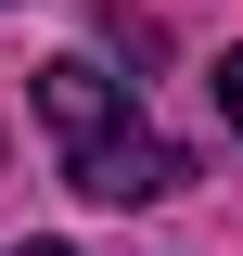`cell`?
<instances>
[{
    "label": "cell",
    "mask_w": 243,
    "mask_h": 256,
    "mask_svg": "<svg viewBox=\"0 0 243 256\" xmlns=\"http://www.w3.org/2000/svg\"><path fill=\"white\" fill-rule=\"evenodd\" d=\"M13 256H64V244H13Z\"/></svg>",
    "instance_id": "4"
},
{
    "label": "cell",
    "mask_w": 243,
    "mask_h": 256,
    "mask_svg": "<svg viewBox=\"0 0 243 256\" xmlns=\"http://www.w3.org/2000/svg\"><path fill=\"white\" fill-rule=\"evenodd\" d=\"M205 90H218V116H230V141H243V52H218V77H205Z\"/></svg>",
    "instance_id": "3"
},
{
    "label": "cell",
    "mask_w": 243,
    "mask_h": 256,
    "mask_svg": "<svg viewBox=\"0 0 243 256\" xmlns=\"http://www.w3.org/2000/svg\"><path fill=\"white\" fill-rule=\"evenodd\" d=\"M64 180L90 192V205H166L192 166H180V141H154L141 116H116L102 141H64Z\"/></svg>",
    "instance_id": "1"
},
{
    "label": "cell",
    "mask_w": 243,
    "mask_h": 256,
    "mask_svg": "<svg viewBox=\"0 0 243 256\" xmlns=\"http://www.w3.org/2000/svg\"><path fill=\"white\" fill-rule=\"evenodd\" d=\"M38 116H52V141H102V128L128 116V90L102 77V64L64 52V64H38Z\"/></svg>",
    "instance_id": "2"
}]
</instances>
